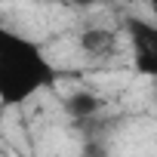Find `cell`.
Masks as SVG:
<instances>
[{"label": "cell", "instance_id": "cell-2", "mask_svg": "<svg viewBox=\"0 0 157 157\" xmlns=\"http://www.w3.org/2000/svg\"><path fill=\"white\" fill-rule=\"evenodd\" d=\"M132 49H136V68L142 74L157 71V31L145 22H132Z\"/></svg>", "mask_w": 157, "mask_h": 157}, {"label": "cell", "instance_id": "cell-4", "mask_svg": "<svg viewBox=\"0 0 157 157\" xmlns=\"http://www.w3.org/2000/svg\"><path fill=\"white\" fill-rule=\"evenodd\" d=\"M99 108H102V99H99L96 93H90V90L71 93V96L65 99V111H68L74 120H86V117H93Z\"/></svg>", "mask_w": 157, "mask_h": 157}, {"label": "cell", "instance_id": "cell-1", "mask_svg": "<svg viewBox=\"0 0 157 157\" xmlns=\"http://www.w3.org/2000/svg\"><path fill=\"white\" fill-rule=\"evenodd\" d=\"M52 65L40 46L0 25V102L22 105L52 83Z\"/></svg>", "mask_w": 157, "mask_h": 157}, {"label": "cell", "instance_id": "cell-3", "mask_svg": "<svg viewBox=\"0 0 157 157\" xmlns=\"http://www.w3.org/2000/svg\"><path fill=\"white\" fill-rule=\"evenodd\" d=\"M77 43H80L83 56H90V59H108V56L117 52V31H111V28H86L77 37Z\"/></svg>", "mask_w": 157, "mask_h": 157}]
</instances>
